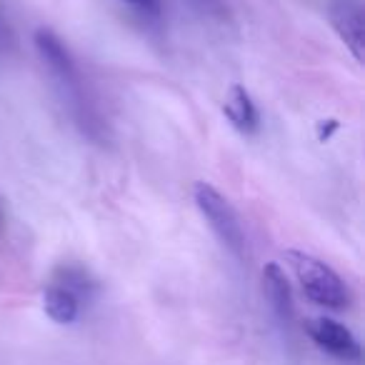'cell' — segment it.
<instances>
[{
    "instance_id": "cell-1",
    "label": "cell",
    "mask_w": 365,
    "mask_h": 365,
    "mask_svg": "<svg viewBox=\"0 0 365 365\" xmlns=\"http://www.w3.org/2000/svg\"><path fill=\"white\" fill-rule=\"evenodd\" d=\"M285 260L293 268L305 298L313 300L315 305H323V308H333V310H343L350 305L348 285L323 260H318L315 255L300 253V250H288Z\"/></svg>"
},
{
    "instance_id": "cell-2",
    "label": "cell",
    "mask_w": 365,
    "mask_h": 365,
    "mask_svg": "<svg viewBox=\"0 0 365 365\" xmlns=\"http://www.w3.org/2000/svg\"><path fill=\"white\" fill-rule=\"evenodd\" d=\"M193 200L198 205L200 215L208 220L210 230L218 235V240L230 250L233 255H243L245 250V233L240 218L235 213V208L228 203L220 190H215L210 182H195L193 188Z\"/></svg>"
},
{
    "instance_id": "cell-3",
    "label": "cell",
    "mask_w": 365,
    "mask_h": 365,
    "mask_svg": "<svg viewBox=\"0 0 365 365\" xmlns=\"http://www.w3.org/2000/svg\"><path fill=\"white\" fill-rule=\"evenodd\" d=\"M33 43H36L38 56H41V61L48 66L51 76L56 78L71 96H81V76H78L76 61H73L66 43H63L51 28H38L36 36H33Z\"/></svg>"
},
{
    "instance_id": "cell-4",
    "label": "cell",
    "mask_w": 365,
    "mask_h": 365,
    "mask_svg": "<svg viewBox=\"0 0 365 365\" xmlns=\"http://www.w3.org/2000/svg\"><path fill=\"white\" fill-rule=\"evenodd\" d=\"M305 333L310 335L315 345L320 350H325L328 355L338 360H345V363H358L363 350H360V343L343 323L333 318H310L305 320Z\"/></svg>"
},
{
    "instance_id": "cell-5",
    "label": "cell",
    "mask_w": 365,
    "mask_h": 365,
    "mask_svg": "<svg viewBox=\"0 0 365 365\" xmlns=\"http://www.w3.org/2000/svg\"><path fill=\"white\" fill-rule=\"evenodd\" d=\"M330 23H333L335 33L340 36V41L348 46V51L353 53V58L358 63L365 61V16L363 8L358 3H335L330 8Z\"/></svg>"
},
{
    "instance_id": "cell-6",
    "label": "cell",
    "mask_w": 365,
    "mask_h": 365,
    "mask_svg": "<svg viewBox=\"0 0 365 365\" xmlns=\"http://www.w3.org/2000/svg\"><path fill=\"white\" fill-rule=\"evenodd\" d=\"M263 290L265 298H268V305L278 320L283 323H290L295 318V303H293V290H290V283L285 278L283 268L278 263H265L263 268Z\"/></svg>"
},
{
    "instance_id": "cell-7",
    "label": "cell",
    "mask_w": 365,
    "mask_h": 365,
    "mask_svg": "<svg viewBox=\"0 0 365 365\" xmlns=\"http://www.w3.org/2000/svg\"><path fill=\"white\" fill-rule=\"evenodd\" d=\"M223 113L230 120V125H233L238 133H243V135L258 133V128H260L258 108H255L250 93L245 91L243 86H238V83L230 86L228 96H225V103H223Z\"/></svg>"
},
{
    "instance_id": "cell-8",
    "label": "cell",
    "mask_w": 365,
    "mask_h": 365,
    "mask_svg": "<svg viewBox=\"0 0 365 365\" xmlns=\"http://www.w3.org/2000/svg\"><path fill=\"white\" fill-rule=\"evenodd\" d=\"M43 308H46L48 318L58 325H71L81 315V300L73 293H68L66 288H61L58 283H48V288L43 290Z\"/></svg>"
},
{
    "instance_id": "cell-9",
    "label": "cell",
    "mask_w": 365,
    "mask_h": 365,
    "mask_svg": "<svg viewBox=\"0 0 365 365\" xmlns=\"http://www.w3.org/2000/svg\"><path fill=\"white\" fill-rule=\"evenodd\" d=\"M51 283H58L61 288H66L68 293H73L81 300V305L93 300V295L98 293V283L91 278V273H88L86 268H81V265H73V263L58 265Z\"/></svg>"
},
{
    "instance_id": "cell-10",
    "label": "cell",
    "mask_w": 365,
    "mask_h": 365,
    "mask_svg": "<svg viewBox=\"0 0 365 365\" xmlns=\"http://www.w3.org/2000/svg\"><path fill=\"white\" fill-rule=\"evenodd\" d=\"M133 8L143 11L145 16H160V0H125Z\"/></svg>"
},
{
    "instance_id": "cell-11",
    "label": "cell",
    "mask_w": 365,
    "mask_h": 365,
    "mask_svg": "<svg viewBox=\"0 0 365 365\" xmlns=\"http://www.w3.org/2000/svg\"><path fill=\"white\" fill-rule=\"evenodd\" d=\"M205 3H215V0H205Z\"/></svg>"
}]
</instances>
